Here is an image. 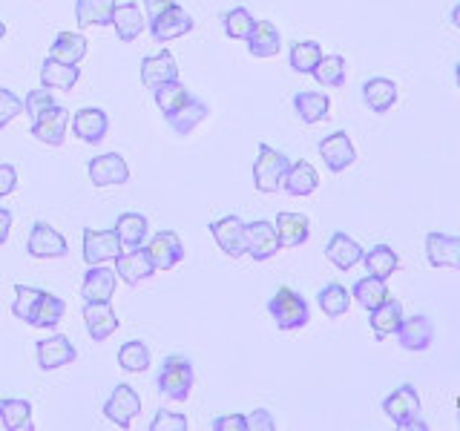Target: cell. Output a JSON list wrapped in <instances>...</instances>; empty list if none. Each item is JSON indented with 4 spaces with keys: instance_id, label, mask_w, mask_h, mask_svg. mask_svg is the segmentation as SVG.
I'll list each match as a JSON object with an SVG mask.
<instances>
[{
    "instance_id": "cell-47",
    "label": "cell",
    "mask_w": 460,
    "mask_h": 431,
    "mask_svg": "<svg viewBox=\"0 0 460 431\" xmlns=\"http://www.w3.org/2000/svg\"><path fill=\"white\" fill-rule=\"evenodd\" d=\"M58 107V101L52 98V92L43 86V90H32L26 98H23V112H29V119L32 121H40V119H47L49 112H55Z\"/></svg>"
},
{
    "instance_id": "cell-32",
    "label": "cell",
    "mask_w": 460,
    "mask_h": 431,
    "mask_svg": "<svg viewBox=\"0 0 460 431\" xmlns=\"http://www.w3.org/2000/svg\"><path fill=\"white\" fill-rule=\"evenodd\" d=\"M282 187L288 196H311L320 187V176H316V170L308 162H294L285 170Z\"/></svg>"
},
{
    "instance_id": "cell-31",
    "label": "cell",
    "mask_w": 460,
    "mask_h": 431,
    "mask_svg": "<svg viewBox=\"0 0 460 431\" xmlns=\"http://www.w3.org/2000/svg\"><path fill=\"white\" fill-rule=\"evenodd\" d=\"M248 49H251L253 57H273V55H279V49H282L279 29L273 26L270 21H256L253 32L248 35Z\"/></svg>"
},
{
    "instance_id": "cell-49",
    "label": "cell",
    "mask_w": 460,
    "mask_h": 431,
    "mask_svg": "<svg viewBox=\"0 0 460 431\" xmlns=\"http://www.w3.org/2000/svg\"><path fill=\"white\" fill-rule=\"evenodd\" d=\"M187 417L184 414H172V411H155L153 423H150V431H187Z\"/></svg>"
},
{
    "instance_id": "cell-29",
    "label": "cell",
    "mask_w": 460,
    "mask_h": 431,
    "mask_svg": "<svg viewBox=\"0 0 460 431\" xmlns=\"http://www.w3.org/2000/svg\"><path fill=\"white\" fill-rule=\"evenodd\" d=\"M363 101L368 104L371 112H380L383 115V112H388V110L397 104V84L392 78H383V75L368 78L363 84Z\"/></svg>"
},
{
    "instance_id": "cell-33",
    "label": "cell",
    "mask_w": 460,
    "mask_h": 431,
    "mask_svg": "<svg viewBox=\"0 0 460 431\" xmlns=\"http://www.w3.org/2000/svg\"><path fill=\"white\" fill-rule=\"evenodd\" d=\"M115 236L121 239L124 251H133V248H141L144 242H147V216L141 213H121L119 219H115Z\"/></svg>"
},
{
    "instance_id": "cell-25",
    "label": "cell",
    "mask_w": 460,
    "mask_h": 431,
    "mask_svg": "<svg viewBox=\"0 0 460 431\" xmlns=\"http://www.w3.org/2000/svg\"><path fill=\"white\" fill-rule=\"evenodd\" d=\"M368 322H371L374 337H377V339L383 342L385 337L397 334V328H400V322H402V305H400L397 299L388 296V299L380 302V305L374 308V311H368Z\"/></svg>"
},
{
    "instance_id": "cell-34",
    "label": "cell",
    "mask_w": 460,
    "mask_h": 431,
    "mask_svg": "<svg viewBox=\"0 0 460 431\" xmlns=\"http://www.w3.org/2000/svg\"><path fill=\"white\" fill-rule=\"evenodd\" d=\"M294 112L302 124H320L331 112V98L323 92H296L294 95Z\"/></svg>"
},
{
    "instance_id": "cell-24",
    "label": "cell",
    "mask_w": 460,
    "mask_h": 431,
    "mask_svg": "<svg viewBox=\"0 0 460 431\" xmlns=\"http://www.w3.org/2000/svg\"><path fill=\"white\" fill-rule=\"evenodd\" d=\"M277 236L282 242V248H299V244H305L308 236H311V222L308 216L302 213H279L277 216Z\"/></svg>"
},
{
    "instance_id": "cell-14",
    "label": "cell",
    "mask_w": 460,
    "mask_h": 431,
    "mask_svg": "<svg viewBox=\"0 0 460 431\" xmlns=\"http://www.w3.org/2000/svg\"><path fill=\"white\" fill-rule=\"evenodd\" d=\"M155 273V265L147 253V248H133V251H121V256L115 259V277L124 279L127 285H141L147 282Z\"/></svg>"
},
{
    "instance_id": "cell-48",
    "label": "cell",
    "mask_w": 460,
    "mask_h": 431,
    "mask_svg": "<svg viewBox=\"0 0 460 431\" xmlns=\"http://www.w3.org/2000/svg\"><path fill=\"white\" fill-rule=\"evenodd\" d=\"M21 112H23V98H18L12 90H0V129L18 119Z\"/></svg>"
},
{
    "instance_id": "cell-36",
    "label": "cell",
    "mask_w": 460,
    "mask_h": 431,
    "mask_svg": "<svg viewBox=\"0 0 460 431\" xmlns=\"http://www.w3.org/2000/svg\"><path fill=\"white\" fill-rule=\"evenodd\" d=\"M115 0H75V21L81 29L112 23Z\"/></svg>"
},
{
    "instance_id": "cell-23",
    "label": "cell",
    "mask_w": 460,
    "mask_h": 431,
    "mask_svg": "<svg viewBox=\"0 0 460 431\" xmlns=\"http://www.w3.org/2000/svg\"><path fill=\"white\" fill-rule=\"evenodd\" d=\"M115 282H119L115 270H110L104 265H90V270H86V277H84V285H81V296L86 302H110L115 294Z\"/></svg>"
},
{
    "instance_id": "cell-56",
    "label": "cell",
    "mask_w": 460,
    "mask_h": 431,
    "mask_svg": "<svg viewBox=\"0 0 460 431\" xmlns=\"http://www.w3.org/2000/svg\"><path fill=\"white\" fill-rule=\"evenodd\" d=\"M4 35H6V23L0 21V43H4Z\"/></svg>"
},
{
    "instance_id": "cell-21",
    "label": "cell",
    "mask_w": 460,
    "mask_h": 431,
    "mask_svg": "<svg viewBox=\"0 0 460 431\" xmlns=\"http://www.w3.org/2000/svg\"><path fill=\"white\" fill-rule=\"evenodd\" d=\"M167 81H179L176 55L164 49L158 55L144 57V61H141V84L147 86V90H155V86H162Z\"/></svg>"
},
{
    "instance_id": "cell-9",
    "label": "cell",
    "mask_w": 460,
    "mask_h": 431,
    "mask_svg": "<svg viewBox=\"0 0 460 431\" xmlns=\"http://www.w3.org/2000/svg\"><path fill=\"white\" fill-rule=\"evenodd\" d=\"M397 342L402 351H411V354H420L429 351L431 342H435V325H431L429 316L417 313V316H402V322L397 328Z\"/></svg>"
},
{
    "instance_id": "cell-15",
    "label": "cell",
    "mask_w": 460,
    "mask_h": 431,
    "mask_svg": "<svg viewBox=\"0 0 460 431\" xmlns=\"http://www.w3.org/2000/svg\"><path fill=\"white\" fill-rule=\"evenodd\" d=\"M35 351H38V365L43 371H55V368H64L69 363H75L78 359V351H75V345H72L64 334H52L47 339H40L35 345Z\"/></svg>"
},
{
    "instance_id": "cell-52",
    "label": "cell",
    "mask_w": 460,
    "mask_h": 431,
    "mask_svg": "<svg viewBox=\"0 0 460 431\" xmlns=\"http://www.w3.org/2000/svg\"><path fill=\"white\" fill-rule=\"evenodd\" d=\"M18 187V170L14 164H0V198H6Z\"/></svg>"
},
{
    "instance_id": "cell-6",
    "label": "cell",
    "mask_w": 460,
    "mask_h": 431,
    "mask_svg": "<svg viewBox=\"0 0 460 431\" xmlns=\"http://www.w3.org/2000/svg\"><path fill=\"white\" fill-rule=\"evenodd\" d=\"M282 251V242L277 236V227L270 222L259 219L244 224V253H251L256 262H268Z\"/></svg>"
},
{
    "instance_id": "cell-8",
    "label": "cell",
    "mask_w": 460,
    "mask_h": 431,
    "mask_svg": "<svg viewBox=\"0 0 460 431\" xmlns=\"http://www.w3.org/2000/svg\"><path fill=\"white\" fill-rule=\"evenodd\" d=\"M26 251L32 259H64L69 253V244L52 224L38 222V224H32V230H29Z\"/></svg>"
},
{
    "instance_id": "cell-28",
    "label": "cell",
    "mask_w": 460,
    "mask_h": 431,
    "mask_svg": "<svg viewBox=\"0 0 460 431\" xmlns=\"http://www.w3.org/2000/svg\"><path fill=\"white\" fill-rule=\"evenodd\" d=\"M78 78H81V69H78V66L55 61L52 55L47 57V61L40 64V84L47 86V90H61V92H69L72 86L78 84Z\"/></svg>"
},
{
    "instance_id": "cell-50",
    "label": "cell",
    "mask_w": 460,
    "mask_h": 431,
    "mask_svg": "<svg viewBox=\"0 0 460 431\" xmlns=\"http://www.w3.org/2000/svg\"><path fill=\"white\" fill-rule=\"evenodd\" d=\"M213 431H248V417L244 414H222L210 423Z\"/></svg>"
},
{
    "instance_id": "cell-45",
    "label": "cell",
    "mask_w": 460,
    "mask_h": 431,
    "mask_svg": "<svg viewBox=\"0 0 460 431\" xmlns=\"http://www.w3.org/2000/svg\"><path fill=\"white\" fill-rule=\"evenodd\" d=\"M253 23L256 21L251 9H244V6H234L230 12H225V32L234 40H248V35L253 32Z\"/></svg>"
},
{
    "instance_id": "cell-2",
    "label": "cell",
    "mask_w": 460,
    "mask_h": 431,
    "mask_svg": "<svg viewBox=\"0 0 460 431\" xmlns=\"http://www.w3.org/2000/svg\"><path fill=\"white\" fill-rule=\"evenodd\" d=\"M383 411L392 417V423L400 431H426V420L420 414V397H417V388L411 383H402L400 388H394L392 394L383 400Z\"/></svg>"
},
{
    "instance_id": "cell-46",
    "label": "cell",
    "mask_w": 460,
    "mask_h": 431,
    "mask_svg": "<svg viewBox=\"0 0 460 431\" xmlns=\"http://www.w3.org/2000/svg\"><path fill=\"white\" fill-rule=\"evenodd\" d=\"M187 92L184 86H181V81H167V84H162V86H155L153 90V98H155V107L162 110L164 115L167 112H172L176 107H181L184 101H187Z\"/></svg>"
},
{
    "instance_id": "cell-10",
    "label": "cell",
    "mask_w": 460,
    "mask_h": 431,
    "mask_svg": "<svg viewBox=\"0 0 460 431\" xmlns=\"http://www.w3.org/2000/svg\"><path fill=\"white\" fill-rule=\"evenodd\" d=\"M86 172H90V181L95 187H121L129 181V167L119 153L95 155L93 162L86 164Z\"/></svg>"
},
{
    "instance_id": "cell-7",
    "label": "cell",
    "mask_w": 460,
    "mask_h": 431,
    "mask_svg": "<svg viewBox=\"0 0 460 431\" xmlns=\"http://www.w3.org/2000/svg\"><path fill=\"white\" fill-rule=\"evenodd\" d=\"M138 414H141V400H138L136 388H129L127 383L115 385L110 400L104 402V417H107V420L115 423L119 428H129Z\"/></svg>"
},
{
    "instance_id": "cell-42",
    "label": "cell",
    "mask_w": 460,
    "mask_h": 431,
    "mask_svg": "<svg viewBox=\"0 0 460 431\" xmlns=\"http://www.w3.org/2000/svg\"><path fill=\"white\" fill-rule=\"evenodd\" d=\"M311 75L320 81L323 86H331V90H337V86L345 84V57L342 55H323L320 64L314 66Z\"/></svg>"
},
{
    "instance_id": "cell-13",
    "label": "cell",
    "mask_w": 460,
    "mask_h": 431,
    "mask_svg": "<svg viewBox=\"0 0 460 431\" xmlns=\"http://www.w3.org/2000/svg\"><path fill=\"white\" fill-rule=\"evenodd\" d=\"M147 253L153 259L155 270H172L176 265L184 262V244L179 239V233L172 230H162L147 242Z\"/></svg>"
},
{
    "instance_id": "cell-1",
    "label": "cell",
    "mask_w": 460,
    "mask_h": 431,
    "mask_svg": "<svg viewBox=\"0 0 460 431\" xmlns=\"http://www.w3.org/2000/svg\"><path fill=\"white\" fill-rule=\"evenodd\" d=\"M196 385V371H193V363L181 354H167L162 368H158V377H155V388L158 394L164 400H176V402H184L190 397Z\"/></svg>"
},
{
    "instance_id": "cell-11",
    "label": "cell",
    "mask_w": 460,
    "mask_h": 431,
    "mask_svg": "<svg viewBox=\"0 0 460 431\" xmlns=\"http://www.w3.org/2000/svg\"><path fill=\"white\" fill-rule=\"evenodd\" d=\"M187 32H193V18H190V12L181 9L179 4H172L170 9L158 14L155 21H150V35L158 43H167V40L181 38Z\"/></svg>"
},
{
    "instance_id": "cell-54",
    "label": "cell",
    "mask_w": 460,
    "mask_h": 431,
    "mask_svg": "<svg viewBox=\"0 0 460 431\" xmlns=\"http://www.w3.org/2000/svg\"><path fill=\"white\" fill-rule=\"evenodd\" d=\"M9 230H12V213L6 207H0V244H6Z\"/></svg>"
},
{
    "instance_id": "cell-4",
    "label": "cell",
    "mask_w": 460,
    "mask_h": 431,
    "mask_svg": "<svg viewBox=\"0 0 460 431\" xmlns=\"http://www.w3.org/2000/svg\"><path fill=\"white\" fill-rule=\"evenodd\" d=\"M291 167L288 155L268 147V144H259V155L253 162V184L259 193H279L285 170Z\"/></svg>"
},
{
    "instance_id": "cell-57",
    "label": "cell",
    "mask_w": 460,
    "mask_h": 431,
    "mask_svg": "<svg viewBox=\"0 0 460 431\" xmlns=\"http://www.w3.org/2000/svg\"><path fill=\"white\" fill-rule=\"evenodd\" d=\"M455 81H457V86H460V64L455 66Z\"/></svg>"
},
{
    "instance_id": "cell-40",
    "label": "cell",
    "mask_w": 460,
    "mask_h": 431,
    "mask_svg": "<svg viewBox=\"0 0 460 431\" xmlns=\"http://www.w3.org/2000/svg\"><path fill=\"white\" fill-rule=\"evenodd\" d=\"M323 57V47L316 40H299L291 47V55H288V64H291L294 72L299 75H311L314 66L320 64Z\"/></svg>"
},
{
    "instance_id": "cell-44",
    "label": "cell",
    "mask_w": 460,
    "mask_h": 431,
    "mask_svg": "<svg viewBox=\"0 0 460 431\" xmlns=\"http://www.w3.org/2000/svg\"><path fill=\"white\" fill-rule=\"evenodd\" d=\"M43 291L32 285H14V305H12V313L18 316V320L29 322L38 311V302H40Z\"/></svg>"
},
{
    "instance_id": "cell-20",
    "label": "cell",
    "mask_w": 460,
    "mask_h": 431,
    "mask_svg": "<svg viewBox=\"0 0 460 431\" xmlns=\"http://www.w3.org/2000/svg\"><path fill=\"white\" fill-rule=\"evenodd\" d=\"M426 256L431 268H452L460 270V236L452 233H429Z\"/></svg>"
},
{
    "instance_id": "cell-17",
    "label": "cell",
    "mask_w": 460,
    "mask_h": 431,
    "mask_svg": "<svg viewBox=\"0 0 460 431\" xmlns=\"http://www.w3.org/2000/svg\"><path fill=\"white\" fill-rule=\"evenodd\" d=\"M208 115H210V107L205 104V101L196 98V95H187V101L181 107H176L172 112L164 115V121L170 124V129L176 136H190L193 129L208 119Z\"/></svg>"
},
{
    "instance_id": "cell-3",
    "label": "cell",
    "mask_w": 460,
    "mask_h": 431,
    "mask_svg": "<svg viewBox=\"0 0 460 431\" xmlns=\"http://www.w3.org/2000/svg\"><path fill=\"white\" fill-rule=\"evenodd\" d=\"M268 313L279 330H299L311 322L308 299L291 291V287H279V291L268 299Z\"/></svg>"
},
{
    "instance_id": "cell-53",
    "label": "cell",
    "mask_w": 460,
    "mask_h": 431,
    "mask_svg": "<svg viewBox=\"0 0 460 431\" xmlns=\"http://www.w3.org/2000/svg\"><path fill=\"white\" fill-rule=\"evenodd\" d=\"M172 6V0H144V9H147V23L155 21L158 14H162L164 9Z\"/></svg>"
},
{
    "instance_id": "cell-5",
    "label": "cell",
    "mask_w": 460,
    "mask_h": 431,
    "mask_svg": "<svg viewBox=\"0 0 460 431\" xmlns=\"http://www.w3.org/2000/svg\"><path fill=\"white\" fill-rule=\"evenodd\" d=\"M124 244L115 236V230H84V262L86 265H104V262H115L121 256Z\"/></svg>"
},
{
    "instance_id": "cell-41",
    "label": "cell",
    "mask_w": 460,
    "mask_h": 431,
    "mask_svg": "<svg viewBox=\"0 0 460 431\" xmlns=\"http://www.w3.org/2000/svg\"><path fill=\"white\" fill-rule=\"evenodd\" d=\"M64 313H66L64 299L43 291V296L38 302V311H35L32 320H29V325H32V328H55L58 322L64 320Z\"/></svg>"
},
{
    "instance_id": "cell-26",
    "label": "cell",
    "mask_w": 460,
    "mask_h": 431,
    "mask_svg": "<svg viewBox=\"0 0 460 431\" xmlns=\"http://www.w3.org/2000/svg\"><path fill=\"white\" fill-rule=\"evenodd\" d=\"M144 23H147V18H144V12L138 4H115L112 9V26H115V32H119V38L124 43L129 40H136L141 32H144Z\"/></svg>"
},
{
    "instance_id": "cell-51",
    "label": "cell",
    "mask_w": 460,
    "mask_h": 431,
    "mask_svg": "<svg viewBox=\"0 0 460 431\" xmlns=\"http://www.w3.org/2000/svg\"><path fill=\"white\" fill-rule=\"evenodd\" d=\"M248 431H277L273 414L265 411V409H256L253 414H248Z\"/></svg>"
},
{
    "instance_id": "cell-16",
    "label": "cell",
    "mask_w": 460,
    "mask_h": 431,
    "mask_svg": "<svg viewBox=\"0 0 460 431\" xmlns=\"http://www.w3.org/2000/svg\"><path fill=\"white\" fill-rule=\"evenodd\" d=\"M210 233L216 244L222 248V253H227L230 259L244 256V222L239 216H222V219H216L210 224Z\"/></svg>"
},
{
    "instance_id": "cell-19",
    "label": "cell",
    "mask_w": 460,
    "mask_h": 431,
    "mask_svg": "<svg viewBox=\"0 0 460 431\" xmlns=\"http://www.w3.org/2000/svg\"><path fill=\"white\" fill-rule=\"evenodd\" d=\"M81 313H84V325L95 342H104L107 337H112L115 330H119V316H115L110 302H86Z\"/></svg>"
},
{
    "instance_id": "cell-37",
    "label": "cell",
    "mask_w": 460,
    "mask_h": 431,
    "mask_svg": "<svg viewBox=\"0 0 460 431\" xmlns=\"http://www.w3.org/2000/svg\"><path fill=\"white\" fill-rule=\"evenodd\" d=\"M363 265L371 277H380V279H388L392 273L400 270V256L388 248V244H374L368 253H363Z\"/></svg>"
},
{
    "instance_id": "cell-22",
    "label": "cell",
    "mask_w": 460,
    "mask_h": 431,
    "mask_svg": "<svg viewBox=\"0 0 460 431\" xmlns=\"http://www.w3.org/2000/svg\"><path fill=\"white\" fill-rule=\"evenodd\" d=\"M325 259L337 270H351L357 262H363V248H359V244L349 233L337 230V233L331 236L328 244H325Z\"/></svg>"
},
{
    "instance_id": "cell-12",
    "label": "cell",
    "mask_w": 460,
    "mask_h": 431,
    "mask_svg": "<svg viewBox=\"0 0 460 431\" xmlns=\"http://www.w3.org/2000/svg\"><path fill=\"white\" fill-rule=\"evenodd\" d=\"M320 155L331 172H342L345 167H351L357 162L354 141L349 133H342V129H337V133H331L320 141Z\"/></svg>"
},
{
    "instance_id": "cell-30",
    "label": "cell",
    "mask_w": 460,
    "mask_h": 431,
    "mask_svg": "<svg viewBox=\"0 0 460 431\" xmlns=\"http://www.w3.org/2000/svg\"><path fill=\"white\" fill-rule=\"evenodd\" d=\"M66 124H69V112L64 107H58L47 119L32 121V136L40 144H47V147H61L66 138Z\"/></svg>"
},
{
    "instance_id": "cell-18",
    "label": "cell",
    "mask_w": 460,
    "mask_h": 431,
    "mask_svg": "<svg viewBox=\"0 0 460 431\" xmlns=\"http://www.w3.org/2000/svg\"><path fill=\"white\" fill-rule=\"evenodd\" d=\"M72 133H75L84 144H101L110 133V119L104 110L98 107H84L72 115Z\"/></svg>"
},
{
    "instance_id": "cell-27",
    "label": "cell",
    "mask_w": 460,
    "mask_h": 431,
    "mask_svg": "<svg viewBox=\"0 0 460 431\" xmlns=\"http://www.w3.org/2000/svg\"><path fill=\"white\" fill-rule=\"evenodd\" d=\"M0 423L6 431H35L32 402L21 397H4L0 400Z\"/></svg>"
},
{
    "instance_id": "cell-35",
    "label": "cell",
    "mask_w": 460,
    "mask_h": 431,
    "mask_svg": "<svg viewBox=\"0 0 460 431\" xmlns=\"http://www.w3.org/2000/svg\"><path fill=\"white\" fill-rule=\"evenodd\" d=\"M49 55L55 57V61H61V64L78 66L86 57V38L81 32H61L55 38Z\"/></svg>"
},
{
    "instance_id": "cell-55",
    "label": "cell",
    "mask_w": 460,
    "mask_h": 431,
    "mask_svg": "<svg viewBox=\"0 0 460 431\" xmlns=\"http://www.w3.org/2000/svg\"><path fill=\"white\" fill-rule=\"evenodd\" d=\"M449 18H452V23L460 29V0H457V4L452 6V12H449Z\"/></svg>"
},
{
    "instance_id": "cell-43",
    "label": "cell",
    "mask_w": 460,
    "mask_h": 431,
    "mask_svg": "<svg viewBox=\"0 0 460 431\" xmlns=\"http://www.w3.org/2000/svg\"><path fill=\"white\" fill-rule=\"evenodd\" d=\"M119 365L127 374H144L150 368V348L144 342H138V339L124 342L119 348Z\"/></svg>"
},
{
    "instance_id": "cell-39",
    "label": "cell",
    "mask_w": 460,
    "mask_h": 431,
    "mask_svg": "<svg viewBox=\"0 0 460 431\" xmlns=\"http://www.w3.org/2000/svg\"><path fill=\"white\" fill-rule=\"evenodd\" d=\"M316 302H320V308H323L325 316H331V320H337V316H345V313H349V308H351V291H345L342 285L331 282V285H325L323 291H320Z\"/></svg>"
},
{
    "instance_id": "cell-38",
    "label": "cell",
    "mask_w": 460,
    "mask_h": 431,
    "mask_svg": "<svg viewBox=\"0 0 460 431\" xmlns=\"http://www.w3.org/2000/svg\"><path fill=\"white\" fill-rule=\"evenodd\" d=\"M351 296H354L366 311H374V308L380 305V302L388 299V285H385V279L371 277V273H368V277H363L359 282H354Z\"/></svg>"
}]
</instances>
